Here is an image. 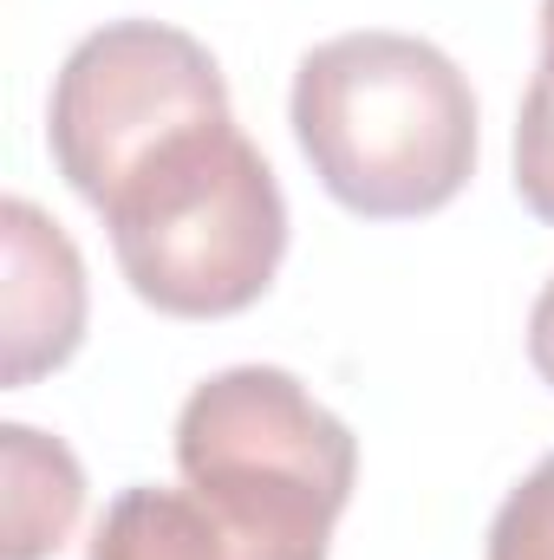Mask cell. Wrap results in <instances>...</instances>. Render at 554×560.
<instances>
[{
  "instance_id": "9",
  "label": "cell",
  "mask_w": 554,
  "mask_h": 560,
  "mask_svg": "<svg viewBox=\"0 0 554 560\" xmlns=\"http://www.w3.org/2000/svg\"><path fill=\"white\" fill-rule=\"evenodd\" d=\"M516 196L535 222L554 229V85L529 79L516 112Z\"/></svg>"
},
{
  "instance_id": "10",
  "label": "cell",
  "mask_w": 554,
  "mask_h": 560,
  "mask_svg": "<svg viewBox=\"0 0 554 560\" xmlns=\"http://www.w3.org/2000/svg\"><path fill=\"white\" fill-rule=\"evenodd\" d=\"M529 365H535V378L554 392V275L542 280V293L529 306Z\"/></svg>"
},
{
  "instance_id": "8",
  "label": "cell",
  "mask_w": 554,
  "mask_h": 560,
  "mask_svg": "<svg viewBox=\"0 0 554 560\" xmlns=\"http://www.w3.org/2000/svg\"><path fill=\"white\" fill-rule=\"evenodd\" d=\"M483 560H554V450L503 495Z\"/></svg>"
},
{
  "instance_id": "7",
  "label": "cell",
  "mask_w": 554,
  "mask_h": 560,
  "mask_svg": "<svg viewBox=\"0 0 554 560\" xmlns=\"http://www.w3.org/2000/svg\"><path fill=\"white\" fill-rule=\"evenodd\" d=\"M0 476H7V489H0V560L59 555L85 515L79 456L33 423H0Z\"/></svg>"
},
{
  "instance_id": "3",
  "label": "cell",
  "mask_w": 554,
  "mask_h": 560,
  "mask_svg": "<svg viewBox=\"0 0 554 560\" xmlns=\"http://www.w3.org/2000/svg\"><path fill=\"white\" fill-rule=\"evenodd\" d=\"M176 469L189 489L287 528H339L359 482V436L293 372L229 365L176 411Z\"/></svg>"
},
{
  "instance_id": "6",
  "label": "cell",
  "mask_w": 554,
  "mask_h": 560,
  "mask_svg": "<svg viewBox=\"0 0 554 560\" xmlns=\"http://www.w3.org/2000/svg\"><path fill=\"white\" fill-rule=\"evenodd\" d=\"M333 535L326 528H287V522H255L203 489H163V482H131L112 495V509L92 528L85 560H326Z\"/></svg>"
},
{
  "instance_id": "5",
  "label": "cell",
  "mask_w": 554,
  "mask_h": 560,
  "mask_svg": "<svg viewBox=\"0 0 554 560\" xmlns=\"http://www.w3.org/2000/svg\"><path fill=\"white\" fill-rule=\"evenodd\" d=\"M0 385L20 392L85 346V261L72 235L26 196L0 202Z\"/></svg>"
},
{
  "instance_id": "2",
  "label": "cell",
  "mask_w": 554,
  "mask_h": 560,
  "mask_svg": "<svg viewBox=\"0 0 554 560\" xmlns=\"http://www.w3.org/2000/svg\"><path fill=\"white\" fill-rule=\"evenodd\" d=\"M99 215L131 293L170 319L249 313L287 255L280 176L235 112L163 138L99 202Z\"/></svg>"
},
{
  "instance_id": "1",
  "label": "cell",
  "mask_w": 554,
  "mask_h": 560,
  "mask_svg": "<svg viewBox=\"0 0 554 560\" xmlns=\"http://www.w3.org/2000/svg\"><path fill=\"white\" fill-rule=\"evenodd\" d=\"M287 125L320 189L366 222L437 215L476 176V92L417 33L359 26L320 39L293 66Z\"/></svg>"
},
{
  "instance_id": "4",
  "label": "cell",
  "mask_w": 554,
  "mask_h": 560,
  "mask_svg": "<svg viewBox=\"0 0 554 560\" xmlns=\"http://www.w3.org/2000/svg\"><path fill=\"white\" fill-rule=\"evenodd\" d=\"M229 118L216 52L170 20H105L85 33L46 98V150L79 202H105L163 138Z\"/></svg>"
},
{
  "instance_id": "11",
  "label": "cell",
  "mask_w": 554,
  "mask_h": 560,
  "mask_svg": "<svg viewBox=\"0 0 554 560\" xmlns=\"http://www.w3.org/2000/svg\"><path fill=\"white\" fill-rule=\"evenodd\" d=\"M535 79L554 85V0H542V66H535Z\"/></svg>"
}]
</instances>
